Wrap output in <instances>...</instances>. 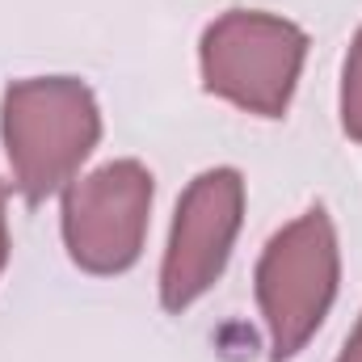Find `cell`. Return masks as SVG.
<instances>
[{"instance_id": "obj_1", "label": "cell", "mask_w": 362, "mask_h": 362, "mask_svg": "<svg viewBox=\"0 0 362 362\" xmlns=\"http://www.w3.org/2000/svg\"><path fill=\"white\" fill-rule=\"evenodd\" d=\"M4 152L25 202H42L76 177L101 139L93 89L76 76L13 81L0 105Z\"/></svg>"}, {"instance_id": "obj_2", "label": "cell", "mask_w": 362, "mask_h": 362, "mask_svg": "<svg viewBox=\"0 0 362 362\" xmlns=\"http://www.w3.org/2000/svg\"><path fill=\"white\" fill-rule=\"evenodd\" d=\"M341 278L337 232L325 206L286 223L257 262V303L270 329V358H295L325 325Z\"/></svg>"}, {"instance_id": "obj_3", "label": "cell", "mask_w": 362, "mask_h": 362, "mask_svg": "<svg viewBox=\"0 0 362 362\" xmlns=\"http://www.w3.org/2000/svg\"><path fill=\"white\" fill-rule=\"evenodd\" d=\"M308 59V34L270 13L232 8L206 25L198 64L206 93L257 118H282Z\"/></svg>"}, {"instance_id": "obj_4", "label": "cell", "mask_w": 362, "mask_h": 362, "mask_svg": "<svg viewBox=\"0 0 362 362\" xmlns=\"http://www.w3.org/2000/svg\"><path fill=\"white\" fill-rule=\"evenodd\" d=\"M152 173L139 160H110L64 194V245L85 274H122L144 253Z\"/></svg>"}, {"instance_id": "obj_5", "label": "cell", "mask_w": 362, "mask_h": 362, "mask_svg": "<svg viewBox=\"0 0 362 362\" xmlns=\"http://www.w3.org/2000/svg\"><path fill=\"white\" fill-rule=\"evenodd\" d=\"M245 219V177L236 169H206L189 181L177 202L160 266V303L165 312H185L198 303L228 266L236 232Z\"/></svg>"}, {"instance_id": "obj_6", "label": "cell", "mask_w": 362, "mask_h": 362, "mask_svg": "<svg viewBox=\"0 0 362 362\" xmlns=\"http://www.w3.org/2000/svg\"><path fill=\"white\" fill-rule=\"evenodd\" d=\"M341 127L346 135L362 144V30L346 59V81H341Z\"/></svg>"}, {"instance_id": "obj_7", "label": "cell", "mask_w": 362, "mask_h": 362, "mask_svg": "<svg viewBox=\"0 0 362 362\" xmlns=\"http://www.w3.org/2000/svg\"><path fill=\"white\" fill-rule=\"evenodd\" d=\"M337 362H362V316H358V329L350 333V341H346V350H341Z\"/></svg>"}, {"instance_id": "obj_8", "label": "cell", "mask_w": 362, "mask_h": 362, "mask_svg": "<svg viewBox=\"0 0 362 362\" xmlns=\"http://www.w3.org/2000/svg\"><path fill=\"white\" fill-rule=\"evenodd\" d=\"M8 262V215H4V185H0V270Z\"/></svg>"}]
</instances>
